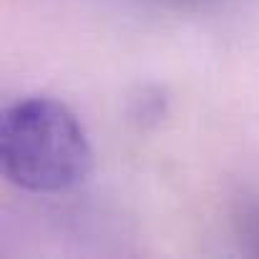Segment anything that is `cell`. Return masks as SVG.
Segmentation results:
<instances>
[{"instance_id":"obj_1","label":"cell","mask_w":259,"mask_h":259,"mask_svg":"<svg viewBox=\"0 0 259 259\" xmlns=\"http://www.w3.org/2000/svg\"><path fill=\"white\" fill-rule=\"evenodd\" d=\"M0 164L8 181L33 194H61L83 184L93 151L76 113L48 96L23 98L5 108Z\"/></svg>"}]
</instances>
